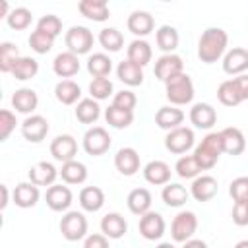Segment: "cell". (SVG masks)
Returning <instances> with one entry per match:
<instances>
[{
    "label": "cell",
    "mask_w": 248,
    "mask_h": 248,
    "mask_svg": "<svg viewBox=\"0 0 248 248\" xmlns=\"http://www.w3.org/2000/svg\"><path fill=\"white\" fill-rule=\"evenodd\" d=\"M229 46V35L221 27H207L198 41V58L203 64H213L221 60Z\"/></svg>",
    "instance_id": "obj_1"
},
{
    "label": "cell",
    "mask_w": 248,
    "mask_h": 248,
    "mask_svg": "<svg viewBox=\"0 0 248 248\" xmlns=\"http://www.w3.org/2000/svg\"><path fill=\"white\" fill-rule=\"evenodd\" d=\"M223 153V141H221V132H209L194 149V157L202 170H209L217 165L219 157Z\"/></svg>",
    "instance_id": "obj_2"
},
{
    "label": "cell",
    "mask_w": 248,
    "mask_h": 248,
    "mask_svg": "<svg viewBox=\"0 0 248 248\" xmlns=\"http://www.w3.org/2000/svg\"><path fill=\"white\" fill-rule=\"evenodd\" d=\"M194 93L196 91H194L192 78L186 72H180L165 81V95L170 105H176V107L188 105V103H192Z\"/></svg>",
    "instance_id": "obj_3"
},
{
    "label": "cell",
    "mask_w": 248,
    "mask_h": 248,
    "mask_svg": "<svg viewBox=\"0 0 248 248\" xmlns=\"http://www.w3.org/2000/svg\"><path fill=\"white\" fill-rule=\"evenodd\" d=\"M60 232L66 240L78 242L87 236V219L81 211H66L60 219Z\"/></svg>",
    "instance_id": "obj_4"
},
{
    "label": "cell",
    "mask_w": 248,
    "mask_h": 248,
    "mask_svg": "<svg viewBox=\"0 0 248 248\" xmlns=\"http://www.w3.org/2000/svg\"><path fill=\"white\" fill-rule=\"evenodd\" d=\"M198 231V217L194 211H180L174 215L170 223V236L174 242L184 244L188 238H192Z\"/></svg>",
    "instance_id": "obj_5"
},
{
    "label": "cell",
    "mask_w": 248,
    "mask_h": 248,
    "mask_svg": "<svg viewBox=\"0 0 248 248\" xmlns=\"http://www.w3.org/2000/svg\"><path fill=\"white\" fill-rule=\"evenodd\" d=\"M64 43L68 46V50L76 52L78 56L79 54H87L91 48H93V43H95V37L93 33L83 27V25H74L66 31V37H64Z\"/></svg>",
    "instance_id": "obj_6"
},
{
    "label": "cell",
    "mask_w": 248,
    "mask_h": 248,
    "mask_svg": "<svg viewBox=\"0 0 248 248\" xmlns=\"http://www.w3.org/2000/svg\"><path fill=\"white\" fill-rule=\"evenodd\" d=\"M194 130L192 128H186V126H178V128H172L167 132L165 136V147L167 151L174 153V155H182L186 153L188 149L194 147Z\"/></svg>",
    "instance_id": "obj_7"
},
{
    "label": "cell",
    "mask_w": 248,
    "mask_h": 248,
    "mask_svg": "<svg viewBox=\"0 0 248 248\" xmlns=\"http://www.w3.org/2000/svg\"><path fill=\"white\" fill-rule=\"evenodd\" d=\"M110 136L103 126H93L83 134V149L93 157L105 155L110 149Z\"/></svg>",
    "instance_id": "obj_8"
},
{
    "label": "cell",
    "mask_w": 248,
    "mask_h": 248,
    "mask_svg": "<svg viewBox=\"0 0 248 248\" xmlns=\"http://www.w3.org/2000/svg\"><path fill=\"white\" fill-rule=\"evenodd\" d=\"M140 234L145 240H161L165 234V219L157 211H145L140 215Z\"/></svg>",
    "instance_id": "obj_9"
},
{
    "label": "cell",
    "mask_w": 248,
    "mask_h": 248,
    "mask_svg": "<svg viewBox=\"0 0 248 248\" xmlns=\"http://www.w3.org/2000/svg\"><path fill=\"white\" fill-rule=\"evenodd\" d=\"M46 134H48V120L41 114H27V118L21 122V136L31 143L43 141Z\"/></svg>",
    "instance_id": "obj_10"
},
{
    "label": "cell",
    "mask_w": 248,
    "mask_h": 248,
    "mask_svg": "<svg viewBox=\"0 0 248 248\" xmlns=\"http://www.w3.org/2000/svg\"><path fill=\"white\" fill-rule=\"evenodd\" d=\"M180 72H184V62H182V58L178 56V54H174V52H165L163 56H159L157 58V62H155V78L159 79V81H167L169 78H172V76H176V74H180Z\"/></svg>",
    "instance_id": "obj_11"
},
{
    "label": "cell",
    "mask_w": 248,
    "mask_h": 248,
    "mask_svg": "<svg viewBox=\"0 0 248 248\" xmlns=\"http://www.w3.org/2000/svg\"><path fill=\"white\" fill-rule=\"evenodd\" d=\"M217 190H219V184H217V178L211 176V174H198L190 186V196L196 200V202H209L217 196Z\"/></svg>",
    "instance_id": "obj_12"
},
{
    "label": "cell",
    "mask_w": 248,
    "mask_h": 248,
    "mask_svg": "<svg viewBox=\"0 0 248 248\" xmlns=\"http://www.w3.org/2000/svg\"><path fill=\"white\" fill-rule=\"evenodd\" d=\"M223 72L229 76H238L248 72V48L234 46L223 56Z\"/></svg>",
    "instance_id": "obj_13"
},
{
    "label": "cell",
    "mask_w": 248,
    "mask_h": 248,
    "mask_svg": "<svg viewBox=\"0 0 248 248\" xmlns=\"http://www.w3.org/2000/svg\"><path fill=\"white\" fill-rule=\"evenodd\" d=\"M76 153H78V141L70 134H60L50 141V155L60 163L72 161Z\"/></svg>",
    "instance_id": "obj_14"
},
{
    "label": "cell",
    "mask_w": 248,
    "mask_h": 248,
    "mask_svg": "<svg viewBox=\"0 0 248 248\" xmlns=\"http://www.w3.org/2000/svg\"><path fill=\"white\" fill-rule=\"evenodd\" d=\"M45 200H46V205L52 209V211H68V207L72 205V190L68 186H62V184H50L46 188V194H45Z\"/></svg>",
    "instance_id": "obj_15"
},
{
    "label": "cell",
    "mask_w": 248,
    "mask_h": 248,
    "mask_svg": "<svg viewBox=\"0 0 248 248\" xmlns=\"http://www.w3.org/2000/svg\"><path fill=\"white\" fill-rule=\"evenodd\" d=\"M114 167L124 176H134L140 170V153L134 147H120L114 155Z\"/></svg>",
    "instance_id": "obj_16"
},
{
    "label": "cell",
    "mask_w": 248,
    "mask_h": 248,
    "mask_svg": "<svg viewBox=\"0 0 248 248\" xmlns=\"http://www.w3.org/2000/svg\"><path fill=\"white\" fill-rule=\"evenodd\" d=\"M126 25H128V31L132 35H136V37L141 39V37H145V35H149L153 31L155 21H153V16L149 12H145V10H134L128 16Z\"/></svg>",
    "instance_id": "obj_17"
},
{
    "label": "cell",
    "mask_w": 248,
    "mask_h": 248,
    "mask_svg": "<svg viewBox=\"0 0 248 248\" xmlns=\"http://www.w3.org/2000/svg\"><path fill=\"white\" fill-rule=\"evenodd\" d=\"M41 198V192H39V186L35 182H19L16 188H14V203L21 209H29V207H35L37 202Z\"/></svg>",
    "instance_id": "obj_18"
},
{
    "label": "cell",
    "mask_w": 248,
    "mask_h": 248,
    "mask_svg": "<svg viewBox=\"0 0 248 248\" xmlns=\"http://www.w3.org/2000/svg\"><path fill=\"white\" fill-rule=\"evenodd\" d=\"M221 141H223V153H229L232 157L244 153V149H246V138L234 126H229V128L221 130Z\"/></svg>",
    "instance_id": "obj_19"
},
{
    "label": "cell",
    "mask_w": 248,
    "mask_h": 248,
    "mask_svg": "<svg viewBox=\"0 0 248 248\" xmlns=\"http://www.w3.org/2000/svg\"><path fill=\"white\" fill-rule=\"evenodd\" d=\"M190 122L200 130H209L217 122V112L209 103H196L190 108Z\"/></svg>",
    "instance_id": "obj_20"
},
{
    "label": "cell",
    "mask_w": 248,
    "mask_h": 248,
    "mask_svg": "<svg viewBox=\"0 0 248 248\" xmlns=\"http://www.w3.org/2000/svg\"><path fill=\"white\" fill-rule=\"evenodd\" d=\"M52 70L58 78H72L79 72V58L76 52L72 50H66V52H60L56 54L54 62H52Z\"/></svg>",
    "instance_id": "obj_21"
},
{
    "label": "cell",
    "mask_w": 248,
    "mask_h": 248,
    "mask_svg": "<svg viewBox=\"0 0 248 248\" xmlns=\"http://www.w3.org/2000/svg\"><path fill=\"white\" fill-rule=\"evenodd\" d=\"M143 178L153 186H165L167 182H170V167L159 159L149 161L143 167Z\"/></svg>",
    "instance_id": "obj_22"
},
{
    "label": "cell",
    "mask_w": 248,
    "mask_h": 248,
    "mask_svg": "<svg viewBox=\"0 0 248 248\" xmlns=\"http://www.w3.org/2000/svg\"><path fill=\"white\" fill-rule=\"evenodd\" d=\"M116 76L122 83L130 85V87H136V85H141L143 83V66L132 62L130 58L122 60L118 66H116Z\"/></svg>",
    "instance_id": "obj_23"
},
{
    "label": "cell",
    "mask_w": 248,
    "mask_h": 248,
    "mask_svg": "<svg viewBox=\"0 0 248 248\" xmlns=\"http://www.w3.org/2000/svg\"><path fill=\"white\" fill-rule=\"evenodd\" d=\"M128 231V223L126 219L116 213V211H110L107 213L103 219H101V232L107 234L110 240H116V238H122Z\"/></svg>",
    "instance_id": "obj_24"
},
{
    "label": "cell",
    "mask_w": 248,
    "mask_h": 248,
    "mask_svg": "<svg viewBox=\"0 0 248 248\" xmlns=\"http://www.w3.org/2000/svg\"><path fill=\"white\" fill-rule=\"evenodd\" d=\"M60 174V170H56V167L52 163L46 161H39L29 169V180L35 182L37 186H50L54 184L56 176Z\"/></svg>",
    "instance_id": "obj_25"
},
{
    "label": "cell",
    "mask_w": 248,
    "mask_h": 248,
    "mask_svg": "<svg viewBox=\"0 0 248 248\" xmlns=\"http://www.w3.org/2000/svg\"><path fill=\"white\" fill-rule=\"evenodd\" d=\"M37 105H39V97L31 87L16 89V93L12 95V107L21 114H31L37 108Z\"/></svg>",
    "instance_id": "obj_26"
},
{
    "label": "cell",
    "mask_w": 248,
    "mask_h": 248,
    "mask_svg": "<svg viewBox=\"0 0 248 248\" xmlns=\"http://www.w3.org/2000/svg\"><path fill=\"white\" fill-rule=\"evenodd\" d=\"M184 122V112L180 108H176V105H170V107H161L157 112H155V124L161 128V130H172V128H178L182 126Z\"/></svg>",
    "instance_id": "obj_27"
},
{
    "label": "cell",
    "mask_w": 248,
    "mask_h": 248,
    "mask_svg": "<svg viewBox=\"0 0 248 248\" xmlns=\"http://www.w3.org/2000/svg\"><path fill=\"white\" fill-rule=\"evenodd\" d=\"M79 205L83 211L95 213L105 205V192L99 186H85L79 192Z\"/></svg>",
    "instance_id": "obj_28"
},
{
    "label": "cell",
    "mask_w": 248,
    "mask_h": 248,
    "mask_svg": "<svg viewBox=\"0 0 248 248\" xmlns=\"http://www.w3.org/2000/svg\"><path fill=\"white\" fill-rule=\"evenodd\" d=\"M151 202H153V198H151V192L147 188H134L126 198L128 209L134 215H143L145 211H149Z\"/></svg>",
    "instance_id": "obj_29"
},
{
    "label": "cell",
    "mask_w": 248,
    "mask_h": 248,
    "mask_svg": "<svg viewBox=\"0 0 248 248\" xmlns=\"http://www.w3.org/2000/svg\"><path fill=\"white\" fill-rule=\"evenodd\" d=\"M161 198H163L165 205H169V207H182L188 202L190 192L182 184H178V182H167L163 186Z\"/></svg>",
    "instance_id": "obj_30"
},
{
    "label": "cell",
    "mask_w": 248,
    "mask_h": 248,
    "mask_svg": "<svg viewBox=\"0 0 248 248\" xmlns=\"http://www.w3.org/2000/svg\"><path fill=\"white\" fill-rule=\"evenodd\" d=\"M60 178L66 184H83L87 180V167L83 163L76 161V159L66 161V163H62Z\"/></svg>",
    "instance_id": "obj_31"
},
{
    "label": "cell",
    "mask_w": 248,
    "mask_h": 248,
    "mask_svg": "<svg viewBox=\"0 0 248 248\" xmlns=\"http://www.w3.org/2000/svg\"><path fill=\"white\" fill-rule=\"evenodd\" d=\"M126 56H128L132 62L140 64V66H147V64L151 62V58H153V50H151V45H149L147 41H143V39L138 37V39H134V41L128 45Z\"/></svg>",
    "instance_id": "obj_32"
},
{
    "label": "cell",
    "mask_w": 248,
    "mask_h": 248,
    "mask_svg": "<svg viewBox=\"0 0 248 248\" xmlns=\"http://www.w3.org/2000/svg\"><path fill=\"white\" fill-rule=\"evenodd\" d=\"M79 95H81V89L72 79H60L54 87V97L62 105H76L79 101Z\"/></svg>",
    "instance_id": "obj_33"
},
{
    "label": "cell",
    "mask_w": 248,
    "mask_h": 248,
    "mask_svg": "<svg viewBox=\"0 0 248 248\" xmlns=\"http://www.w3.org/2000/svg\"><path fill=\"white\" fill-rule=\"evenodd\" d=\"M101 116V107L97 99H79L76 105V118L81 124H93Z\"/></svg>",
    "instance_id": "obj_34"
},
{
    "label": "cell",
    "mask_w": 248,
    "mask_h": 248,
    "mask_svg": "<svg viewBox=\"0 0 248 248\" xmlns=\"http://www.w3.org/2000/svg\"><path fill=\"white\" fill-rule=\"evenodd\" d=\"M178 41H180V35L172 25H161L155 33V43L163 52H174L178 46Z\"/></svg>",
    "instance_id": "obj_35"
},
{
    "label": "cell",
    "mask_w": 248,
    "mask_h": 248,
    "mask_svg": "<svg viewBox=\"0 0 248 248\" xmlns=\"http://www.w3.org/2000/svg\"><path fill=\"white\" fill-rule=\"evenodd\" d=\"M217 99H219V103L225 105V107H236V105H240V103L244 101L232 78L219 83V87H217Z\"/></svg>",
    "instance_id": "obj_36"
},
{
    "label": "cell",
    "mask_w": 248,
    "mask_h": 248,
    "mask_svg": "<svg viewBox=\"0 0 248 248\" xmlns=\"http://www.w3.org/2000/svg\"><path fill=\"white\" fill-rule=\"evenodd\" d=\"M105 120L108 126L116 128V130H122V128H128L132 122H134V110H128V108H120L116 105H110L107 110H105Z\"/></svg>",
    "instance_id": "obj_37"
},
{
    "label": "cell",
    "mask_w": 248,
    "mask_h": 248,
    "mask_svg": "<svg viewBox=\"0 0 248 248\" xmlns=\"http://www.w3.org/2000/svg\"><path fill=\"white\" fill-rule=\"evenodd\" d=\"M37 72H39V62L35 58H31V56H19L16 60V64H14V68H12L10 74L16 79H19V81H27V79L35 78Z\"/></svg>",
    "instance_id": "obj_38"
},
{
    "label": "cell",
    "mask_w": 248,
    "mask_h": 248,
    "mask_svg": "<svg viewBox=\"0 0 248 248\" xmlns=\"http://www.w3.org/2000/svg\"><path fill=\"white\" fill-rule=\"evenodd\" d=\"M112 70V60L105 52H95L87 58V72L93 78H107Z\"/></svg>",
    "instance_id": "obj_39"
},
{
    "label": "cell",
    "mask_w": 248,
    "mask_h": 248,
    "mask_svg": "<svg viewBox=\"0 0 248 248\" xmlns=\"http://www.w3.org/2000/svg\"><path fill=\"white\" fill-rule=\"evenodd\" d=\"M78 10H79V14L83 17H87L91 21H97V23L107 21L108 16H110L108 6H105V4H93V2H87V0H79Z\"/></svg>",
    "instance_id": "obj_40"
},
{
    "label": "cell",
    "mask_w": 248,
    "mask_h": 248,
    "mask_svg": "<svg viewBox=\"0 0 248 248\" xmlns=\"http://www.w3.org/2000/svg\"><path fill=\"white\" fill-rule=\"evenodd\" d=\"M99 43L108 52H118L124 46V37L116 27H105L99 33Z\"/></svg>",
    "instance_id": "obj_41"
},
{
    "label": "cell",
    "mask_w": 248,
    "mask_h": 248,
    "mask_svg": "<svg viewBox=\"0 0 248 248\" xmlns=\"http://www.w3.org/2000/svg\"><path fill=\"white\" fill-rule=\"evenodd\" d=\"M174 170H176V174H178L180 178H186V180L192 178V180H194V178L202 172V167L198 165V161H196L194 155H182V157L176 161Z\"/></svg>",
    "instance_id": "obj_42"
},
{
    "label": "cell",
    "mask_w": 248,
    "mask_h": 248,
    "mask_svg": "<svg viewBox=\"0 0 248 248\" xmlns=\"http://www.w3.org/2000/svg\"><path fill=\"white\" fill-rule=\"evenodd\" d=\"M31 19H33L31 10L25 8V6H19V8H14L10 12V16L6 17V23L16 31H23V29H27L31 25Z\"/></svg>",
    "instance_id": "obj_43"
},
{
    "label": "cell",
    "mask_w": 248,
    "mask_h": 248,
    "mask_svg": "<svg viewBox=\"0 0 248 248\" xmlns=\"http://www.w3.org/2000/svg\"><path fill=\"white\" fill-rule=\"evenodd\" d=\"M17 58H19L17 46H16L14 43H10V41H4V43L0 45V72L10 74Z\"/></svg>",
    "instance_id": "obj_44"
},
{
    "label": "cell",
    "mask_w": 248,
    "mask_h": 248,
    "mask_svg": "<svg viewBox=\"0 0 248 248\" xmlns=\"http://www.w3.org/2000/svg\"><path fill=\"white\" fill-rule=\"evenodd\" d=\"M54 45V37L46 35L45 31H39L35 29L31 35H29V46L31 50H35L37 54H46Z\"/></svg>",
    "instance_id": "obj_45"
},
{
    "label": "cell",
    "mask_w": 248,
    "mask_h": 248,
    "mask_svg": "<svg viewBox=\"0 0 248 248\" xmlns=\"http://www.w3.org/2000/svg\"><path fill=\"white\" fill-rule=\"evenodd\" d=\"M37 29H39V31H45L46 35H50V37L56 39V37L62 33V19H60L58 16H54V14H46V16H43V17H39Z\"/></svg>",
    "instance_id": "obj_46"
},
{
    "label": "cell",
    "mask_w": 248,
    "mask_h": 248,
    "mask_svg": "<svg viewBox=\"0 0 248 248\" xmlns=\"http://www.w3.org/2000/svg\"><path fill=\"white\" fill-rule=\"evenodd\" d=\"M112 81L108 78H93V81L89 83V93L93 99L97 101H105L108 99V95L112 93Z\"/></svg>",
    "instance_id": "obj_47"
},
{
    "label": "cell",
    "mask_w": 248,
    "mask_h": 248,
    "mask_svg": "<svg viewBox=\"0 0 248 248\" xmlns=\"http://www.w3.org/2000/svg\"><path fill=\"white\" fill-rule=\"evenodd\" d=\"M16 114L8 108H2L0 110V141H6L10 138V134L16 130Z\"/></svg>",
    "instance_id": "obj_48"
},
{
    "label": "cell",
    "mask_w": 248,
    "mask_h": 248,
    "mask_svg": "<svg viewBox=\"0 0 248 248\" xmlns=\"http://www.w3.org/2000/svg\"><path fill=\"white\" fill-rule=\"evenodd\" d=\"M229 194L234 202H248V176H236L229 186Z\"/></svg>",
    "instance_id": "obj_49"
},
{
    "label": "cell",
    "mask_w": 248,
    "mask_h": 248,
    "mask_svg": "<svg viewBox=\"0 0 248 248\" xmlns=\"http://www.w3.org/2000/svg\"><path fill=\"white\" fill-rule=\"evenodd\" d=\"M136 103H138V97H136V93L130 91V89H122V91H118V93L112 97V105H116V107H120V108L134 110Z\"/></svg>",
    "instance_id": "obj_50"
},
{
    "label": "cell",
    "mask_w": 248,
    "mask_h": 248,
    "mask_svg": "<svg viewBox=\"0 0 248 248\" xmlns=\"http://www.w3.org/2000/svg\"><path fill=\"white\" fill-rule=\"evenodd\" d=\"M231 215L236 227H246L248 225V202H234Z\"/></svg>",
    "instance_id": "obj_51"
},
{
    "label": "cell",
    "mask_w": 248,
    "mask_h": 248,
    "mask_svg": "<svg viewBox=\"0 0 248 248\" xmlns=\"http://www.w3.org/2000/svg\"><path fill=\"white\" fill-rule=\"evenodd\" d=\"M108 236L103 232H95V234H87L83 238V246L85 248H107L108 246Z\"/></svg>",
    "instance_id": "obj_52"
},
{
    "label": "cell",
    "mask_w": 248,
    "mask_h": 248,
    "mask_svg": "<svg viewBox=\"0 0 248 248\" xmlns=\"http://www.w3.org/2000/svg\"><path fill=\"white\" fill-rule=\"evenodd\" d=\"M232 79H234V83H236V87H238L242 99L246 101V99H248V74H238V76H234Z\"/></svg>",
    "instance_id": "obj_53"
},
{
    "label": "cell",
    "mask_w": 248,
    "mask_h": 248,
    "mask_svg": "<svg viewBox=\"0 0 248 248\" xmlns=\"http://www.w3.org/2000/svg\"><path fill=\"white\" fill-rule=\"evenodd\" d=\"M0 192H2V202H0V209H6V205H8V186L6 184H2L0 186Z\"/></svg>",
    "instance_id": "obj_54"
},
{
    "label": "cell",
    "mask_w": 248,
    "mask_h": 248,
    "mask_svg": "<svg viewBox=\"0 0 248 248\" xmlns=\"http://www.w3.org/2000/svg\"><path fill=\"white\" fill-rule=\"evenodd\" d=\"M0 6H2L0 17H4V19H6V17L10 16V12H12V10H10V6H8V0H0Z\"/></svg>",
    "instance_id": "obj_55"
},
{
    "label": "cell",
    "mask_w": 248,
    "mask_h": 248,
    "mask_svg": "<svg viewBox=\"0 0 248 248\" xmlns=\"http://www.w3.org/2000/svg\"><path fill=\"white\" fill-rule=\"evenodd\" d=\"M184 244L186 246H202V248H205V242L203 240H192V238H188Z\"/></svg>",
    "instance_id": "obj_56"
},
{
    "label": "cell",
    "mask_w": 248,
    "mask_h": 248,
    "mask_svg": "<svg viewBox=\"0 0 248 248\" xmlns=\"http://www.w3.org/2000/svg\"><path fill=\"white\" fill-rule=\"evenodd\" d=\"M87 2H93V4H105V6H108V0H87Z\"/></svg>",
    "instance_id": "obj_57"
},
{
    "label": "cell",
    "mask_w": 248,
    "mask_h": 248,
    "mask_svg": "<svg viewBox=\"0 0 248 248\" xmlns=\"http://www.w3.org/2000/svg\"><path fill=\"white\" fill-rule=\"evenodd\" d=\"M242 246H248V240H240V242H236V248H242Z\"/></svg>",
    "instance_id": "obj_58"
},
{
    "label": "cell",
    "mask_w": 248,
    "mask_h": 248,
    "mask_svg": "<svg viewBox=\"0 0 248 248\" xmlns=\"http://www.w3.org/2000/svg\"><path fill=\"white\" fill-rule=\"evenodd\" d=\"M163 2H174V0H163Z\"/></svg>",
    "instance_id": "obj_59"
}]
</instances>
